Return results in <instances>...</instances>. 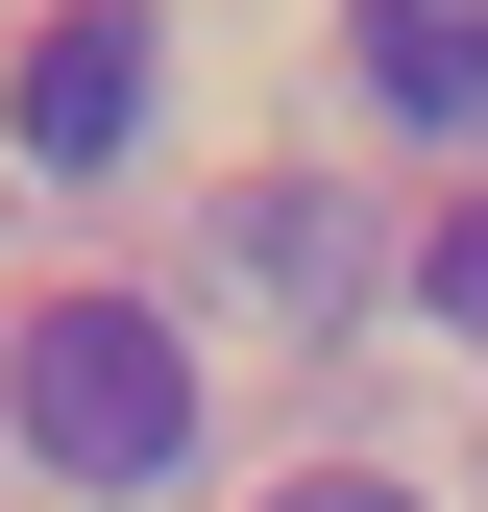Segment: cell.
<instances>
[{"mask_svg": "<svg viewBox=\"0 0 488 512\" xmlns=\"http://www.w3.org/2000/svg\"><path fill=\"white\" fill-rule=\"evenodd\" d=\"M0 391H25V464H74V488H147L171 439H196V342H171V317H122V293H25Z\"/></svg>", "mask_w": 488, "mask_h": 512, "instance_id": "obj_1", "label": "cell"}, {"mask_svg": "<svg viewBox=\"0 0 488 512\" xmlns=\"http://www.w3.org/2000/svg\"><path fill=\"white\" fill-rule=\"evenodd\" d=\"M0 122H25V171H98L122 122H147V25H25V74H0Z\"/></svg>", "mask_w": 488, "mask_h": 512, "instance_id": "obj_2", "label": "cell"}, {"mask_svg": "<svg viewBox=\"0 0 488 512\" xmlns=\"http://www.w3.org/2000/svg\"><path fill=\"white\" fill-rule=\"evenodd\" d=\"M366 74L415 122H488V0H366Z\"/></svg>", "mask_w": 488, "mask_h": 512, "instance_id": "obj_3", "label": "cell"}, {"mask_svg": "<svg viewBox=\"0 0 488 512\" xmlns=\"http://www.w3.org/2000/svg\"><path fill=\"white\" fill-rule=\"evenodd\" d=\"M440 317H488V220H440Z\"/></svg>", "mask_w": 488, "mask_h": 512, "instance_id": "obj_4", "label": "cell"}, {"mask_svg": "<svg viewBox=\"0 0 488 512\" xmlns=\"http://www.w3.org/2000/svg\"><path fill=\"white\" fill-rule=\"evenodd\" d=\"M269 512H415V488H366V464H318V488H269Z\"/></svg>", "mask_w": 488, "mask_h": 512, "instance_id": "obj_5", "label": "cell"}]
</instances>
